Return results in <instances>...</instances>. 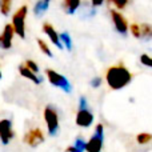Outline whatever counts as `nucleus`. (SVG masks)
Segmentation results:
<instances>
[{
    "instance_id": "nucleus-6",
    "label": "nucleus",
    "mask_w": 152,
    "mask_h": 152,
    "mask_svg": "<svg viewBox=\"0 0 152 152\" xmlns=\"http://www.w3.org/2000/svg\"><path fill=\"white\" fill-rule=\"evenodd\" d=\"M103 142H104V127L103 124H97L95 128V134L91 136V139L87 142V152H100L103 148Z\"/></svg>"
},
{
    "instance_id": "nucleus-9",
    "label": "nucleus",
    "mask_w": 152,
    "mask_h": 152,
    "mask_svg": "<svg viewBox=\"0 0 152 152\" xmlns=\"http://www.w3.org/2000/svg\"><path fill=\"white\" fill-rule=\"evenodd\" d=\"M15 136L12 129V121L10 119H1L0 120V140L4 145H7Z\"/></svg>"
},
{
    "instance_id": "nucleus-20",
    "label": "nucleus",
    "mask_w": 152,
    "mask_h": 152,
    "mask_svg": "<svg viewBox=\"0 0 152 152\" xmlns=\"http://www.w3.org/2000/svg\"><path fill=\"white\" fill-rule=\"evenodd\" d=\"M136 140L139 144H147L152 140V135L151 134H147V132H142L136 136Z\"/></svg>"
},
{
    "instance_id": "nucleus-2",
    "label": "nucleus",
    "mask_w": 152,
    "mask_h": 152,
    "mask_svg": "<svg viewBox=\"0 0 152 152\" xmlns=\"http://www.w3.org/2000/svg\"><path fill=\"white\" fill-rule=\"evenodd\" d=\"M94 113L91 112V110L88 108V103H87V99L84 96H81L79 99V111L76 113V124L79 127H83V128H88V127L92 126L94 123Z\"/></svg>"
},
{
    "instance_id": "nucleus-4",
    "label": "nucleus",
    "mask_w": 152,
    "mask_h": 152,
    "mask_svg": "<svg viewBox=\"0 0 152 152\" xmlns=\"http://www.w3.org/2000/svg\"><path fill=\"white\" fill-rule=\"evenodd\" d=\"M45 75H47L48 81H50L53 87H58V88H60L61 91L67 92V94H69V92L72 91V84L69 83V80L64 75L59 74L55 69H51V68L45 69Z\"/></svg>"
},
{
    "instance_id": "nucleus-13",
    "label": "nucleus",
    "mask_w": 152,
    "mask_h": 152,
    "mask_svg": "<svg viewBox=\"0 0 152 152\" xmlns=\"http://www.w3.org/2000/svg\"><path fill=\"white\" fill-rule=\"evenodd\" d=\"M81 4V0H63L61 3V8L67 15H74L76 13V11L79 10Z\"/></svg>"
},
{
    "instance_id": "nucleus-16",
    "label": "nucleus",
    "mask_w": 152,
    "mask_h": 152,
    "mask_svg": "<svg viewBox=\"0 0 152 152\" xmlns=\"http://www.w3.org/2000/svg\"><path fill=\"white\" fill-rule=\"evenodd\" d=\"M36 43H37V47H39L40 52H43L45 56H48V58H53L52 51H51L50 45H48V43L45 42V40H43V39H36Z\"/></svg>"
},
{
    "instance_id": "nucleus-15",
    "label": "nucleus",
    "mask_w": 152,
    "mask_h": 152,
    "mask_svg": "<svg viewBox=\"0 0 152 152\" xmlns=\"http://www.w3.org/2000/svg\"><path fill=\"white\" fill-rule=\"evenodd\" d=\"M86 147H87V142H84L81 137H76L74 145L67 148V152H84L86 151Z\"/></svg>"
},
{
    "instance_id": "nucleus-22",
    "label": "nucleus",
    "mask_w": 152,
    "mask_h": 152,
    "mask_svg": "<svg viewBox=\"0 0 152 152\" xmlns=\"http://www.w3.org/2000/svg\"><path fill=\"white\" fill-rule=\"evenodd\" d=\"M140 63H142L143 66L152 68V58L150 55H147V53H143V55L140 56Z\"/></svg>"
},
{
    "instance_id": "nucleus-1",
    "label": "nucleus",
    "mask_w": 152,
    "mask_h": 152,
    "mask_svg": "<svg viewBox=\"0 0 152 152\" xmlns=\"http://www.w3.org/2000/svg\"><path fill=\"white\" fill-rule=\"evenodd\" d=\"M132 80V74L124 64L119 63L116 66H112L105 72V81L108 87L113 91H119L127 87Z\"/></svg>"
},
{
    "instance_id": "nucleus-19",
    "label": "nucleus",
    "mask_w": 152,
    "mask_h": 152,
    "mask_svg": "<svg viewBox=\"0 0 152 152\" xmlns=\"http://www.w3.org/2000/svg\"><path fill=\"white\" fill-rule=\"evenodd\" d=\"M107 1L110 3V4L115 5L116 10H124V8L129 4L131 0H107Z\"/></svg>"
},
{
    "instance_id": "nucleus-5",
    "label": "nucleus",
    "mask_w": 152,
    "mask_h": 152,
    "mask_svg": "<svg viewBox=\"0 0 152 152\" xmlns=\"http://www.w3.org/2000/svg\"><path fill=\"white\" fill-rule=\"evenodd\" d=\"M44 120L47 124V129L50 136H56L59 132V115L53 105L48 104L44 108Z\"/></svg>"
},
{
    "instance_id": "nucleus-12",
    "label": "nucleus",
    "mask_w": 152,
    "mask_h": 152,
    "mask_svg": "<svg viewBox=\"0 0 152 152\" xmlns=\"http://www.w3.org/2000/svg\"><path fill=\"white\" fill-rule=\"evenodd\" d=\"M19 74H20L23 77L28 79L29 81H32V83L35 84H40L43 81V79L40 77L37 74H35L34 71H31V69L28 68V67H26L24 64H21V66H19Z\"/></svg>"
},
{
    "instance_id": "nucleus-23",
    "label": "nucleus",
    "mask_w": 152,
    "mask_h": 152,
    "mask_svg": "<svg viewBox=\"0 0 152 152\" xmlns=\"http://www.w3.org/2000/svg\"><path fill=\"white\" fill-rule=\"evenodd\" d=\"M102 83H103V79L100 77V76H95V77L89 81V84H91L92 88H99V87L102 86Z\"/></svg>"
},
{
    "instance_id": "nucleus-17",
    "label": "nucleus",
    "mask_w": 152,
    "mask_h": 152,
    "mask_svg": "<svg viewBox=\"0 0 152 152\" xmlns=\"http://www.w3.org/2000/svg\"><path fill=\"white\" fill-rule=\"evenodd\" d=\"M60 40H61V43H63L64 47L67 48V51H69V52H71L72 48H74V44H72V37H71V35H69L67 31L61 32V34H60Z\"/></svg>"
},
{
    "instance_id": "nucleus-24",
    "label": "nucleus",
    "mask_w": 152,
    "mask_h": 152,
    "mask_svg": "<svg viewBox=\"0 0 152 152\" xmlns=\"http://www.w3.org/2000/svg\"><path fill=\"white\" fill-rule=\"evenodd\" d=\"M89 3H91L92 7L97 8V7H102V5L104 4V0H89Z\"/></svg>"
},
{
    "instance_id": "nucleus-14",
    "label": "nucleus",
    "mask_w": 152,
    "mask_h": 152,
    "mask_svg": "<svg viewBox=\"0 0 152 152\" xmlns=\"http://www.w3.org/2000/svg\"><path fill=\"white\" fill-rule=\"evenodd\" d=\"M50 4H51V0H37L34 5V15L36 18H42L45 12L48 11L50 8Z\"/></svg>"
},
{
    "instance_id": "nucleus-18",
    "label": "nucleus",
    "mask_w": 152,
    "mask_h": 152,
    "mask_svg": "<svg viewBox=\"0 0 152 152\" xmlns=\"http://www.w3.org/2000/svg\"><path fill=\"white\" fill-rule=\"evenodd\" d=\"M13 0H0V13L3 16H8L12 10Z\"/></svg>"
},
{
    "instance_id": "nucleus-21",
    "label": "nucleus",
    "mask_w": 152,
    "mask_h": 152,
    "mask_svg": "<svg viewBox=\"0 0 152 152\" xmlns=\"http://www.w3.org/2000/svg\"><path fill=\"white\" fill-rule=\"evenodd\" d=\"M24 66L28 67V68L31 69V71H34L35 74H37V72H39V66H37V63H36V61H34V60H31V59H28V60L24 61Z\"/></svg>"
},
{
    "instance_id": "nucleus-25",
    "label": "nucleus",
    "mask_w": 152,
    "mask_h": 152,
    "mask_svg": "<svg viewBox=\"0 0 152 152\" xmlns=\"http://www.w3.org/2000/svg\"><path fill=\"white\" fill-rule=\"evenodd\" d=\"M1 77H3V74H1V71H0V80H1Z\"/></svg>"
},
{
    "instance_id": "nucleus-3",
    "label": "nucleus",
    "mask_w": 152,
    "mask_h": 152,
    "mask_svg": "<svg viewBox=\"0 0 152 152\" xmlns=\"http://www.w3.org/2000/svg\"><path fill=\"white\" fill-rule=\"evenodd\" d=\"M28 15V7L27 5H21L13 12L12 15V24L15 34L18 35L20 39H26V19Z\"/></svg>"
},
{
    "instance_id": "nucleus-10",
    "label": "nucleus",
    "mask_w": 152,
    "mask_h": 152,
    "mask_svg": "<svg viewBox=\"0 0 152 152\" xmlns=\"http://www.w3.org/2000/svg\"><path fill=\"white\" fill-rule=\"evenodd\" d=\"M43 32H44L45 35H47V37L50 39V42L52 43L53 45H55L56 48H59V50H63V43H61V40H60V35L56 32V29H55V27L52 26V24L50 23V21H44L43 23Z\"/></svg>"
},
{
    "instance_id": "nucleus-7",
    "label": "nucleus",
    "mask_w": 152,
    "mask_h": 152,
    "mask_svg": "<svg viewBox=\"0 0 152 152\" xmlns=\"http://www.w3.org/2000/svg\"><path fill=\"white\" fill-rule=\"evenodd\" d=\"M110 16H111V21H112V24H113V28L116 29L118 34H120V35L128 34V31H129L128 21H127V19L123 16V13L116 10H110Z\"/></svg>"
},
{
    "instance_id": "nucleus-8",
    "label": "nucleus",
    "mask_w": 152,
    "mask_h": 152,
    "mask_svg": "<svg viewBox=\"0 0 152 152\" xmlns=\"http://www.w3.org/2000/svg\"><path fill=\"white\" fill-rule=\"evenodd\" d=\"M15 29H13L12 24L7 23L3 28L1 34H0V48L3 51H8L12 48V42H13V36H15Z\"/></svg>"
},
{
    "instance_id": "nucleus-11",
    "label": "nucleus",
    "mask_w": 152,
    "mask_h": 152,
    "mask_svg": "<svg viewBox=\"0 0 152 152\" xmlns=\"http://www.w3.org/2000/svg\"><path fill=\"white\" fill-rule=\"evenodd\" d=\"M23 140L26 144L31 145V147H37L39 144L44 143V135H43V131L40 128H34L26 132Z\"/></svg>"
}]
</instances>
